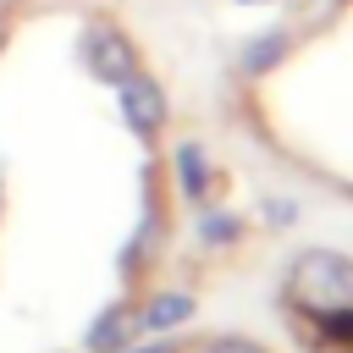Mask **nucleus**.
I'll list each match as a JSON object with an SVG mask.
<instances>
[{"mask_svg":"<svg viewBox=\"0 0 353 353\" xmlns=\"http://www.w3.org/2000/svg\"><path fill=\"white\" fill-rule=\"evenodd\" d=\"M171 171H176V199L182 204H204V193H210V154H204L199 138H182L171 149Z\"/></svg>","mask_w":353,"mask_h":353,"instance_id":"39448f33","label":"nucleus"},{"mask_svg":"<svg viewBox=\"0 0 353 353\" xmlns=\"http://www.w3.org/2000/svg\"><path fill=\"white\" fill-rule=\"evenodd\" d=\"M193 237H199V248H232V243L243 237V215H232V210H204Z\"/></svg>","mask_w":353,"mask_h":353,"instance_id":"423d86ee","label":"nucleus"},{"mask_svg":"<svg viewBox=\"0 0 353 353\" xmlns=\"http://www.w3.org/2000/svg\"><path fill=\"white\" fill-rule=\"evenodd\" d=\"M116 116L127 121V132H132L138 143H154V138H160V127H165V116H171L165 88L138 66L127 83H116Z\"/></svg>","mask_w":353,"mask_h":353,"instance_id":"f03ea898","label":"nucleus"},{"mask_svg":"<svg viewBox=\"0 0 353 353\" xmlns=\"http://www.w3.org/2000/svg\"><path fill=\"white\" fill-rule=\"evenodd\" d=\"M193 314H199V298H193V292L160 287V292H149V298L132 309V325H138V336H171V331L188 325Z\"/></svg>","mask_w":353,"mask_h":353,"instance_id":"7ed1b4c3","label":"nucleus"},{"mask_svg":"<svg viewBox=\"0 0 353 353\" xmlns=\"http://www.w3.org/2000/svg\"><path fill=\"white\" fill-rule=\"evenodd\" d=\"M77 61H83V72H88L94 83H105V88H116V83H127V77L138 72V50H132L127 33L110 28V22L83 28V39H77Z\"/></svg>","mask_w":353,"mask_h":353,"instance_id":"f257e3e1","label":"nucleus"},{"mask_svg":"<svg viewBox=\"0 0 353 353\" xmlns=\"http://www.w3.org/2000/svg\"><path fill=\"white\" fill-rule=\"evenodd\" d=\"M132 298H116V303H105L94 320H88V331H83V353H121V347H132V336H138V325H132Z\"/></svg>","mask_w":353,"mask_h":353,"instance_id":"20e7f679","label":"nucleus"}]
</instances>
